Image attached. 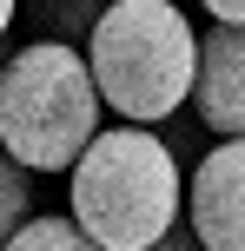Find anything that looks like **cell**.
I'll use <instances>...</instances> for the list:
<instances>
[{
  "instance_id": "obj_9",
  "label": "cell",
  "mask_w": 245,
  "mask_h": 251,
  "mask_svg": "<svg viewBox=\"0 0 245 251\" xmlns=\"http://www.w3.org/2000/svg\"><path fill=\"white\" fill-rule=\"evenodd\" d=\"M212 26H232V33H245V0H212Z\"/></svg>"
},
{
  "instance_id": "obj_8",
  "label": "cell",
  "mask_w": 245,
  "mask_h": 251,
  "mask_svg": "<svg viewBox=\"0 0 245 251\" xmlns=\"http://www.w3.org/2000/svg\"><path fill=\"white\" fill-rule=\"evenodd\" d=\"M27 13H33L47 33H66V47H73V40H93V26L106 20V7H93V0H60V7L40 0V7H27Z\"/></svg>"
},
{
  "instance_id": "obj_10",
  "label": "cell",
  "mask_w": 245,
  "mask_h": 251,
  "mask_svg": "<svg viewBox=\"0 0 245 251\" xmlns=\"http://www.w3.org/2000/svg\"><path fill=\"white\" fill-rule=\"evenodd\" d=\"M153 251H206V245L192 238V225H172V231H166V238H159Z\"/></svg>"
},
{
  "instance_id": "obj_2",
  "label": "cell",
  "mask_w": 245,
  "mask_h": 251,
  "mask_svg": "<svg viewBox=\"0 0 245 251\" xmlns=\"http://www.w3.org/2000/svg\"><path fill=\"white\" fill-rule=\"evenodd\" d=\"M86 66L126 126H166L192 106L199 33L172 0H113L86 40Z\"/></svg>"
},
{
  "instance_id": "obj_11",
  "label": "cell",
  "mask_w": 245,
  "mask_h": 251,
  "mask_svg": "<svg viewBox=\"0 0 245 251\" xmlns=\"http://www.w3.org/2000/svg\"><path fill=\"white\" fill-rule=\"evenodd\" d=\"M13 13H20V7H13V0H0V33L13 26Z\"/></svg>"
},
{
  "instance_id": "obj_3",
  "label": "cell",
  "mask_w": 245,
  "mask_h": 251,
  "mask_svg": "<svg viewBox=\"0 0 245 251\" xmlns=\"http://www.w3.org/2000/svg\"><path fill=\"white\" fill-rule=\"evenodd\" d=\"M100 79L66 40H27L0 73V146L27 172H73L100 139Z\"/></svg>"
},
{
  "instance_id": "obj_6",
  "label": "cell",
  "mask_w": 245,
  "mask_h": 251,
  "mask_svg": "<svg viewBox=\"0 0 245 251\" xmlns=\"http://www.w3.org/2000/svg\"><path fill=\"white\" fill-rule=\"evenodd\" d=\"M33 218H40V212H33V172H27V165L0 146V251L20 238Z\"/></svg>"
},
{
  "instance_id": "obj_1",
  "label": "cell",
  "mask_w": 245,
  "mask_h": 251,
  "mask_svg": "<svg viewBox=\"0 0 245 251\" xmlns=\"http://www.w3.org/2000/svg\"><path fill=\"white\" fill-rule=\"evenodd\" d=\"M73 225L100 251H153L186 225V172L146 126H106L73 165Z\"/></svg>"
},
{
  "instance_id": "obj_5",
  "label": "cell",
  "mask_w": 245,
  "mask_h": 251,
  "mask_svg": "<svg viewBox=\"0 0 245 251\" xmlns=\"http://www.w3.org/2000/svg\"><path fill=\"white\" fill-rule=\"evenodd\" d=\"M192 119L219 139H245V33H232V26H212L199 40Z\"/></svg>"
},
{
  "instance_id": "obj_12",
  "label": "cell",
  "mask_w": 245,
  "mask_h": 251,
  "mask_svg": "<svg viewBox=\"0 0 245 251\" xmlns=\"http://www.w3.org/2000/svg\"><path fill=\"white\" fill-rule=\"evenodd\" d=\"M0 73H7V60H0Z\"/></svg>"
},
{
  "instance_id": "obj_7",
  "label": "cell",
  "mask_w": 245,
  "mask_h": 251,
  "mask_svg": "<svg viewBox=\"0 0 245 251\" xmlns=\"http://www.w3.org/2000/svg\"><path fill=\"white\" fill-rule=\"evenodd\" d=\"M7 251H100V245H93L86 231L73 225V218H53V212H40V218H33V225H27V231H20V238H13Z\"/></svg>"
},
{
  "instance_id": "obj_4",
  "label": "cell",
  "mask_w": 245,
  "mask_h": 251,
  "mask_svg": "<svg viewBox=\"0 0 245 251\" xmlns=\"http://www.w3.org/2000/svg\"><path fill=\"white\" fill-rule=\"evenodd\" d=\"M186 225L206 251H245V139L199 152L186 178Z\"/></svg>"
}]
</instances>
